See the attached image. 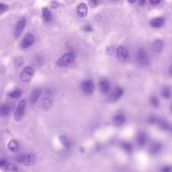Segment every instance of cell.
Segmentation results:
<instances>
[{
  "label": "cell",
  "instance_id": "1",
  "mask_svg": "<svg viewBox=\"0 0 172 172\" xmlns=\"http://www.w3.org/2000/svg\"><path fill=\"white\" fill-rule=\"evenodd\" d=\"M74 59H75V55L73 52H66L57 60V66L61 67H66V66H70L73 62Z\"/></svg>",
  "mask_w": 172,
  "mask_h": 172
},
{
  "label": "cell",
  "instance_id": "2",
  "mask_svg": "<svg viewBox=\"0 0 172 172\" xmlns=\"http://www.w3.org/2000/svg\"><path fill=\"white\" fill-rule=\"evenodd\" d=\"M136 60L141 66H148L150 64V57L145 51V50H144L142 48H140L137 51V55H136Z\"/></svg>",
  "mask_w": 172,
  "mask_h": 172
},
{
  "label": "cell",
  "instance_id": "3",
  "mask_svg": "<svg viewBox=\"0 0 172 172\" xmlns=\"http://www.w3.org/2000/svg\"><path fill=\"white\" fill-rule=\"evenodd\" d=\"M52 106L51 99V92L50 90H45L44 92L43 98L40 101V107L44 110L50 109V108Z\"/></svg>",
  "mask_w": 172,
  "mask_h": 172
},
{
  "label": "cell",
  "instance_id": "4",
  "mask_svg": "<svg viewBox=\"0 0 172 172\" xmlns=\"http://www.w3.org/2000/svg\"><path fill=\"white\" fill-rule=\"evenodd\" d=\"M25 107L26 102L25 99H22L21 101H19L15 113V119L17 122H19L24 117L25 113Z\"/></svg>",
  "mask_w": 172,
  "mask_h": 172
},
{
  "label": "cell",
  "instance_id": "5",
  "mask_svg": "<svg viewBox=\"0 0 172 172\" xmlns=\"http://www.w3.org/2000/svg\"><path fill=\"white\" fill-rule=\"evenodd\" d=\"M34 75H35V71H34L33 67L28 66L22 70V71L20 73V79L24 82H29L31 81Z\"/></svg>",
  "mask_w": 172,
  "mask_h": 172
},
{
  "label": "cell",
  "instance_id": "6",
  "mask_svg": "<svg viewBox=\"0 0 172 172\" xmlns=\"http://www.w3.org/2000/svg\"><path fill=\"white\" fill-rule=\"evenodd\" d=\"M81 90L87 95H91L92 92L95 90V86L94 83L92 82V80L88 79V80H85L82 83H81Z\"/></svg>",
  "mask_w": 172,
  "mask_h": 172
},
{
  "label": "cell",
  "instance_id": "7",
  "mask_svg": "<svg viewBox=\"0 0 172 172\" xmlns=\"http://www.w3.org/2000/svg\"><path fill=\"white\" fill-rule=\"evenodd\" d=\"M116 55H117V59L122 61H126L129 59V52H128V49L123 45H120L117 48Z\"/></svg>",
  "mask_w": 172,
  "mask_h": 172
},
{
  "label": "cell",
  "instance_id": "8",
  "mask_svg": "<svg viewBox=\"0 0 172 172\" xmlns=\"http://www.w3.org/2000/svg\"><path fill=\"white\" fill-rule=\"evenodd\" d=\"M123 95H124V89L120 87H117L108 97V102L111 103L117 102L118 99L123 97Z\"/></svg>",
  "mask_w": 172,
  "mask_h": 172
},
{
  "label": "cell",
  "instance_id": "9",
  "mask_svg": "<svg viewBox=\"0 0 172 172\" xmlns=\"http://www.w3.org/2000/svg\"><path fill=\"white\" fill-rule=\"evenodd\" d=\"M35 37L33 34L27 33L22 40L21 47L24 48V49L29 48V46H31L35 43Z\"/></svg>",
  "mask_w": 172,
  "mask_h": 172
},
{
  "label": "cell",
  "instance_id": "10",
  "mask_svg": "<svg viewBox=\"0 0 172 172\" xmlns=\"http://www.w3.org/2000/svg\"><path fill=\"white\" fill-rule=\"evenodd\" d=\"M25 25L26 19L25 18H20L18 22H17L15 28V33H14L15 38H18V37L20 36V35L22 34L23 30H24L25 27Z\"/></svg>",
  "mask_w": 172,
  "mask_h": 172
},
{
  "label": "cell",
  "instance_id": "11",
  "mask_svg": "<svg viewBox=\"0 0 172 172\" xmlns=\"http://www.w3.org/2000/svg\"><path fill=\"white\" fill-rule=\"evenodd\" d=\"M77 15L81 18H84L88 14V7L85 3H81L77 5Z\"/></svg>",
  "mask_w": 172,
  "mask_h": 172
},
{
  "label": "cell",
  "instance_id": "12",
  "mask_svg": "<svg viewBox=\"0 0 172 172\" xmlns=\"http://www.w3.org/2000/svg\"><path fill=\"white\" fill-rule=\"evenodd\" d=\"M163 47H164V42L160 39L155 40L151 44V50H152V51L155 52V53L160 52L163 50Z\"/></svg>",
  "mask_w": 172,
  "mask_h": 172
},
{
  "label": "cell",
  "instance_id": "13",
  "mask_svg": "<svg viewBox=\"0 0 172 172\" xmlns=\"http://www.w3.org/2000/svg\"><path fill=\"white\" fill-rule=\"evenodd\" d=\"M165 18L162 17V16H160V17H156V18H154L153 19H151L150 22V25L153 28H156V29H159L162 26L164 25L165 24Z\"/></svg>",
  "mask_w": 172,
  "mask_h": 172
},
{
  "label": "cell",
  "instance_id": "14",
  "mask_svg": "<svg viewBox=\"0 0 172 172\" xmlns=\"http://www.w3.org/2000/svg\"><path fill=\"white\" fill-rule=\"evenodd\" d=\"M125 117L123 114H118L113 117V124L117 127H120L125 123Z\"/></svg>",
  "mask_w": 172,
  "mask_h": 172
},
{
  "label": "cell",
  "instance_id": "15",
  "mask_svg": "<svg viewBox=\"0 0 172 172\" xmlns=\"http://www.w3.org/2000/svg\"><path fill=\"white\" fill-rule=\"evenodd\" d=\"M41 94H42V92L39 88H35V90H33L32 92H31V95H30V103H31V104L36 103L37 101L40 98Z\"/></svg>",
  "mask_w": 172,
  "mask_h": 172
},
{
  "label": "cell",
  "instance_id": "16",
  "mask_svg": "<svg viewBox=\"0 0 172 172\" xmlns=\"http://www.w3.org/2000/svg\"><path fill=\"white\" fill-rule=\"evenodd\" d=\"M99 88L103 94L108 93L110 91V83L108 80H101L99 82Z\"/></svg>",
  "mask_w": 172,
  "mask_h": 172
},
{
  "label": "cell",
  "instance_id": "17",
  "mask_svg": "<svg viewBox=\"0 0 172 172\" xmlns=\"http://www.w3.org/2000/svg\"><path fill=\"white\" fill-rule=\"evenodd\" d=\"M8 149L12 153H17L19 150V144L15 139H11L8 144Z\"/></svg>",
  "mask_w": 172,
  "mask_h": 172
},
{
  "label": "cell",
  "instance_id": "18",
  "mask_svg": "<svg viewBox=\"0 0 172 172\" xmlns=\"http://www.w3.org/2000/svg\"><path fill=\"white\" fill-rule=\"evenodd\" d=\"M162 150V144L159 142H154L150 146V153L151 154H157Z\"/></svg>",
  "mask_w": 172,
  "mask_h": 172
},
{
  "label": "cell",
  "instance_id": "19",
  "mask_svg": "<svg viewBox=\"0 0 172 172\" xmlns=\"http://www.w3.org/2000/svg\"><path fill=\"white\" fill-rule=\"evenodd\" d=\"M36 160V156L34 154H27L25 156V161L23 163V165H32L35 163V161Z\"/></svg>",
  "mask_w": 172,
  "mask_h": 172
},
{
  "label": "cell",
  "instance_id": "20",
  "mask_svg": "<svg viewBox=\"0 0 172 172\" xmlns=\"http://www.w3.org/2000/svg\"><path fill=\"white\" fill-rule=\"evenodd\" d=\"M42 16L45 22H51L52 19L51 12L50 11V9L48 8H43L42 9Z\"/></svg>",
  "mask_w": 172,
  "mask_h": 172
},
{
  "label": "cell",
  "instance_id": "21",
  "mask_svg": "<svg viewBox=\"0 0 172 172\" xmlns=\"http://www.w3.org/2000/svg\"><path fill=\"white\" fill-rule=\"evenodd\" d=\"M137 143L140 147H143L146 143V135L144 132H139L137 135Z\"/></svg>",
  "mask_w": 172,
  "mask_h": 172
},
{
  "label": "cell",
  "instance_id": "22",
  "mask_svg": "<svg viewBox=\"0 0 172 172\" xmlns=\"http://www.w3.org/2000/svg\"><path fill=\"white\" fill-rule=\"evenodd\" d=\"M157 123L159 127L162 128V129H164V130H168V129H170V124H169L167 120H165V118H159Z\"/></svg>",
  "mask_w": 172,
  "mask_h": 172
},
{
  "label": "cell",
  "instance_id": "23",
  "mask_svg": "<svg viewBox=\"0 0 172 172\" xmlns=\"http://www.w3.org/2000/svg\"><path fill=\"white\" fill-rule=\"evenodd\" d=\"M3 170H4V172H18L17 165H15L14 163H10V162H8L7 165Z\"/></svg>",
  "mask_w": 172,
  "mask_h": 172
},
{
  "label": "cell",
  "instance_id": "24",
  "mask_svg": "<svg viewBox=\"0 0 172 172\" xmlns=\"http://www.w3.org/2000/svg\"><path fill=\"white\" fill-rule=\"evenodd\" d=\"M10 112V107L8 104H3L0 108V114L2 117H5L9 114Z\"/></svg>",
  "mask_w": 172,
  "mask_h": 172
},
{
  "label": "cell",
  "instance_id": "25",
  "mask_svg": "<svg viewBox=\"0 0 172 172\" xmlns=\"http://www.w3.org/2000/svg\"><path fill=\"white\" fill-rule=\"evenodd\" d=\"M161 95L165 99H169L171 97V90L169 87H164L161 90Z\"/></svg>",
  "mask_w": 172,
  "mask_h": 172
},
{
  "label": "cell",
  "instance_id": "26",
  "mask_svg": "<svg viewBox=\"0 0 172 172\" xmlns=\"http://www.w3.org/2000/svg\"><path fill=\"white\" fill-rule=\"evenodd\" d=\"M59 140H60V142L61 143V144L65 147V149H66V150L69 149L71 145V141L66 137H65V136H60L59 137Z\"/></svg>",
  "mask_w": 172,
  "mask_h": 172
},
{
  "label": "cell",
  "instance_id": "27",
  "mask_svg": "<svg viewBox=\"0 0 172 172\" xmlns=\"http://www.w3.org/2000/svg\"><path fill=\"white\" fill-rule=\"evenodd\" d=\"M121 148L124 150L126 153H128V154H131L132 153L133 147L132 144L129 143V142H123V143L121 144Z\"/></svg>",
  "mask_w": 172,
  "mask_h": 172
},
{
  "label": "cell",
  "instance_id": "28",
  "mask_svg": "<svg viewBox=\"0 0 172 172\" xmlns=\"http://www.w3.org/2000/svg\"><path fill=\"white\" fill-rule=\"evenodd\" d=\"M21 95H22V91L20 89H15L8 93V96L12 98H18Z\"/></svg>",
  "mask_w": 172,
  "mask_h": 172
},
{
  "label": "cell",
  "instance_id": "29",
  "mask_svg": "<svg viewBox=\"0 0 172 172\" xmlns=\"http://www.w3.org/2000/svg\"><path fill=\"white\" fill-rule=\"evenodd\" d=\"M23 63H24V59L22 56H17L14 59V65L16 68L22 66Z\"/></svg>",
  "mask_w": 172,
  "mask_h": 172
},
{
  "label": "cell",
  "instance_id": "30",
  "mask_svg": "<svg viewBox=\"0 0 172 172\" xmlns=\"http://www.w3.org/2000/svg\"><path fill=\"white\" fill-rule=\"evenodd\" d=\"M150 103L152 106L154 108H158L160 105V102H159V99L157 98V97L155 96H151L150 98Z\"/></svg>",
  "mask_w": 172,
  "mask_h": 172
},
{
  "label": "cell",
  "instance_id": "31",
  "mask_svg": "<svg viewBox=\"0 0 172 172\" xmlns=\"http://www.w3.org/2000/svg\"><path fill=\"white\" fill-rule=\"evenodd\" d=\"M115 51H117V50L115 49L114 45H109V46L107 47L106 52L108 55H113L115 53Z\"/></svg>",
  "mask_w": 172,
  "mask_h": 172
},
{
  "label": "cell",
  "instance_id": "32",
  "mask_svg": "<svg viewBox=\"0 0 172 172\" xmlns=\"http://www.w3.org/2000/svg\"><path fill=\"white\" fill-rule=\"evenodd\" d=\"M25 156H26V154H18L16 157H15V160L18 163H21L23 164L24 163V161H25Z\"/></svg>",
  "mask_w": 172,
  "mask_h": 172
},
{
  "label": "cell",
  "instance_id": "33",
  "mask_svg": "<svg viewBox=\"0 0 172 172\" xmlns=\"http://www.w3.org/2000/svg\"><path fill=\"white\" fill-rule=\"evenodd\" d=\"M157 121L158 119L154 115H150V116H149V117H148V123L150 124H154Z\"/></svg>",
  "mask_w": 172,
  "mask_h": 172
},
{
  "label": "cell",
  "instance_id": "34",
  "mask_svg": "<svg viewBox=\"0 0 172 172\" xmlns=\"http://www.w3.org/2000/svg\"><path fill=\"white\" fill-rule=\"evenodd\" d=\"M160 172H172V166L165 165L160 169Z\"/></svg>",
  "mask_w": 172,
  "mask_h": 172
},
{
  "label": "cell",
  "instance_id": "35",
  "mask_svg": "<svg viewBox=\"0 0 172 172\" xmlns=\"http://www.w3.org/2000/svg\"><path fill=\"white\" fill-rule=\"evenodd\" d=\"M8 9V6L6 4H4V3H0V13L3 14L4 12H5Z\"/></svg>",
  "mask_w": 172,
  "mask_h": 172
},
{
  "label": "cell",
  "instance_id": "36",
  "mask_svg": "<svg viewBox=\"0 0 172 172\" xmlns=\"http://www.w3.org/2000/svg\"><path fill=\"white\" fill-rule=\"evenodd\" d=\"M83 29H84V31L88 32H88H92V30H93V29H92V27L91 25H85Z\"/></svg>",
  "mask_w": 172,
  "mask_h": 172
},
{
  "label": "cell",
  "instance_id": "37",
  "mask_svg": "<svg viewBox=\"0 0 172 172\" xmlns=\"http://www.w3.org/2000/svg\"><path fill=\"white\" fill-rule=\"evenodd\" d=\"M8 163V160H6L5 159H2L1 160H0V166H1V168L4 169L6 165H7V164Z\"/></svg>",
  "mask_w": 172,
  "mask_h": 172
},
{
  "label": "cell",
  "instance_id": "38",
  "mask_svg": "<svg viewBox=\"0 0 172 172\" xmlns=\"http://www.w3.org/2000/svg\"><path fill=\"white\" fill-rule=\"evenodd\" d=\"M149 4L153 5V6H155V5H158L159 4H160V1H157V0H150L149 1Z\"/></svg>",
  "mask_w": 172,
  "mask_h": 172
},
{
  "label": "cell",
  "instance_id": "39",
  "mask_svg": "<svg viewBox=\"0 0 172 172\" xmlns=\"http://www.w3.org/2000/svg\"><path fill=\"white\" fill-rule=\"evenodd\" d=\"M51 7L52 8H57L59 7V4L57 3V2H55V1H53V2H51Z\"/></svg>",
  "mask_w": 172,
  "mask_h": 172
},
{
  "label": "cell",
  "instance_id": "40",
  "mask_svg": "<svg viewBox=\"0 0 172 172\" xmlns=\"http://www.w3.org/2000/svg\"><path fill=\"white\" fill-rule=\"evenodd\" d=\"M168 73H169V75L170 76V77H172V64H171V65H170V66H169Z\"/></svg>",
  "mask_w": 172,
  "mask_h": 172
},
{
  "label": "cell",
  "instance_id": "41",
  "mask_svg": "<svg viewBox=\"0 0 172 172\" xmlns=\"http://www.w3.org/2000/svg\"><path fill=\"white\" fill-rule=\"evenodd\" d=\"M90 3H91L92 4H93V5H94V7H95L97 4H98V2H93V1H92V2H90Z\"/></svg>",
  "mask_w": 172,
  "mask_h": 172
},
{
  "label": "cell",
  "instance_id": "42",
  "mask_svg": "<svg viewBox=\"0 0 172 172\" xmlns=\"http://www.w3.org/2000/svg\"><path fill=\"white\" fill-rule=\"evenodd\" d=\"M145 3H146L145 1H140V2H139V4H140V5H144Z\"/></svg>",
  "mask_w": 172,
  "mask_h": 172
},
{
  "label": "cell",
  "instance_id": "43",
  "mask_svg": "<svg viewBox=\"0 0 172 172\" xmlns=\"http://www.w3.org/2000/svg\"><path fill=\"white\" fill-rule=\"evenodd\" d=\"M170 111H171V113H172V104H171V106H170Z\"/></svg>",
  "mask_w": 172,
  "mask_h": 172
}]
</instances>
